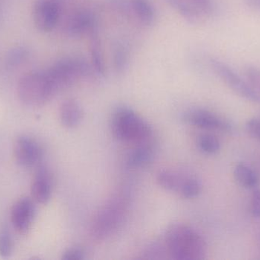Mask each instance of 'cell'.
I'll list each match as a JSON object with an SVG mask.
<instances>
[{
  "instance_id": "cell-3",
  "label": "cell",
  "mask_w": 260,
  "mask_h": 260,
  "mask_svg": "<svg viewBox=\"0 0 260 260\" xmlns=\"http://www.w3.org/2000/svg\"><path fill=\"white\" fill-rule=\"evenodd\" d=\"M112 130L114 135L120 140L138 145L149 141L152 136L151 126L128 108H120L114 112Z\"/></svg>"
},
{
  "instance_id": "cell-13",
  "label": "cell",
  "mask_w": 260,
  "mask_h": 260,
  "mask_svg": "<svg viewBox=\"0 0 260 260\" xmlns=\"http://www.w3.org/2000/svg\"><path fill=\"white\" fill-rule=\"evenodd\" d=\"M52 194V179L47 169L41 168L37 172L31 185L32 198L40 204H47Z\"/></svg>"
},
{
  "instance_id": "cell-6",
  "label": "cell",
  "mask_w": 260,
  "mask_h": 260,
  "mask_svg": "<svg viewBox=\"0 0 260 260\" xmlns=\"http://www.w3.org/2000/svg\"><path fill=\"white\" fill-rule=\"evenodd\" d=\"M116 198L108 203L98 214L93 230L98 238L108 236L114 232L123 221L126 212V206L121 200Z\"/></svg>"
},
{
  "instance_id": "cell-25",
  "label": "cell",
  "mask_w": 260,
  "mask_h": 260,
  "mask_svg": "<svg viewBox=\"0 0 260 260\" xmlns=\"http://www.w3.org/2000/svg\"><path fill=\"white\" fill-rule=\"evenodd\" d=\"M12 253V241L6 230L0 232V256L5 259L10 257Z\"/></svg>"
},
{
  "instance_id": "cell-12",
  "label": "cell",
  "mask_w": 260,
  "mask_h": 260,
  "mask_svg": "<svg viewBox=\"0 0 260 260\" xmlns=\"http://www.w3.org/2000/svg\"><path fill=\"white\" fill-rule=\"evenodd\" d=\"M186 119L189 123L203 129L222 131L232 130V125L227 120L208 110H192L186 114Z\"/></svg>"
},
{
  "instance_id": "cell-20",
  "label": "cell",
  "mask_w": 260,
  "mask_h": 260,
  "mask_svg": "<svg viewBox=\"0 0 260 260\" xmlns=\"http://www.w3.org/2000/svg\"><path fill=\"white\" fill-rule=\"evenodd\" d=\"M197 145L202 152L206 154H215L220 151L219 140L212 134H202L198 137Z\"/></svg>"
},
{
  "instance_id": "cell-19",
  "label": "cell",
  "mask_w": 260,
  "mask_h": 260,
  "mask_svg": "<svg viewBox=\"0 0 260 260\" xmlns=\"http://www.w3.org/2000/svg\"><path fill=\"white\" fill-rule=\"evenodd\" d=\"M153 149L146 143H139L128 157V164L133 167H140L151 161L153 157Z\"/></svg>"
},
{
  "instance_id": "cell-29",
  "label": "cell",
  "mask_w": 260,
  "mask_h": 260,
  "mask_svg": "<svg viewBox=\"0 0 260 260\" xmlns=\"http://www.w3.org/2000/svg\"><path fill=\"white\" fill-rule=\"evenodd\" d=\"M244 1L250 9L260 12V0H244Z\"/></svg>"
},
{
  "instance_id": "cell-5",
  "label": "cell",
  "mask_w": 260,
  "mask_h": 260,
  "mask_svg": "<svg viewBox=\"0 0 260 260\" xmlns=\"http://www.w3.org/2000/svg\"><path fill=\"white\" fill-rule=\"evenodd\" d=\"M209 64L215 74L232 91L246 100L260 103L259 93L253 89L249 82L241 78L230 66L216 58H212Z\"/></svg>"
},
{
  "instance_id": "cell-21",
  "label": "cell",
  "mask_w": 260,
  "mask_h": 260,
  "mask_svg": "<svg viewBox=\"0 0 260 260\" xmlns=\"http://www.w3.org/2000/svg\"><path fill=\"white\" fill-rule=\"evenodd\" d=\"M202 191V184L198 179L193 177H187L184 184L180 189V194L186 198H194L198 196Z\"/></svg>"
},
{
  "instance_id": "cell-15",
  "label": "cell",
  "mask_w": 260,
  "mask_h": 260,
  "mask_svg": "<svg viewBox=\"0 0 260 260\" xmlns=\"http://www.w3.org/2000/svg\"><path fill=\"white\" fill-rule=\"evenodd\" d=\"M130 11L142 25L150 26L155 19L154 7L148 0H130Z\"/></svg>"
},
{
  "instance_id": "cell-17",
  "label": "cell",
  "mask_w": 260,
  "mask_h": 260,
  "mask_svg": "<svg viewBox=\"0 0 260 260\" xmlns=\"http://www.w3.org/2000/svg\"><path fill=\"white\" fill-rule=\"evenodd\" d=\"M91 44H90V51H91V59L92 63V68L97 74L103 76L105 73V61H104L103 52H102V44L98 35L97 27L91 31Z\"/></svg>"
},
{
  "instance_id": "cell-10",
  "label": "cell",
  "mask_w": 260,
  "mask_h": 260,
  "mask_svg": "<svg viewBox=\"0 0 260 260\" xmlns=\"http://www.w3.org/2000/svg\"><path fill=\"white\" fill-rule=\"evenodd\" d=\"M14 156L19 166L32 167L41 161L42 151L38 143L30 137H18L14 145Z\"/></svg>"
},
{
  "instance_id": "cell-1",
  "label": "cell",
  "mask_w": 260,
  "mask_h": 260,
  "mask_svg": "<svg viewBox=\"0 0 260 260\" xmlns=\"http://www.w3.org/2000/svg\"><path fill=\"white\" fill-rule=\"evenodd\" d=\"M166 245L172 259L196 260L204 259L206 246L201 235L189 226L175 224L166 234Z\"/></svg>"
},
{
  "instance_id": "cell-26",
  "label": "cell",
  "mask_w": 260,
  "mask_h": 260,
  "mask_svg": "<svg viewBox=\"0 0 260 260\" xmlns=\"http://www.w3.org/2000/svg\"><path fill=\"white\" fill-rule=\"evenodd\" d=\"M246 130L251 137L260 140V119L253 118L247 121L246 123Z\"/></svg>"
},
{
  "instance_id": "cell-27",
  "label": "cell",
  "mask_w": 260,
  "mask_h": 260,
  "mask_svg": "<svg viewBox=\"0 0 260 260\" xmlns=\"http://www.w3.org/2000/svg\"><path fill=\"white\" fill-rule=\"evenodd\" d=\"M85 253L79 248H70L62 254V259L65 260H81L85 259Z\"/></svg>"
},
{
  "instance_id": "cell-14",
  "label": "cell",
  "mask_w": 260,
  "mask_h": 260,
  "mask_svg": "<svg viewBox=\"0 0 260 260\" xmlns=\"http://www.w3.org/2000/svg\"><path fill=\"white\" fill-rule=\"evenodd\" d=\"M61 123L67 128H75L82 119V111L79 104L74 99H69L62 102L59 108Z\"/></svg>"
},
{
  "instance_id": "cell-22",
  "label": "cell",
  "mask_w": 260,
  "mask_h": 260,
  "mask_svg": "<svg viewBox=\"0 0 260 260\" xmlns=\"http://www.w3.org/2000/svg\"><path fill=\"white\" fill-rule=\"evenodd\" d=\"M27 56L28 52L24 47H18L12 49L6 56V65L9 68L18 67L27 60Z\"/></svg>"
},
{
  "instance_id": "cell-2",
  "label": "cell",
  "mask_w": 260,
  "mask_h": 260,
  "mask_svg": "<svg viewBox=\"0 0 260 260\" xmlns=\"http://www.w3.org/2000/svg\"><path fill=\"white\" fill-rule=\"evenodd\" d=\"M20 101L29 107L44 105L57 92L46 71H31L21 76L18 84Z\"/></svg>"
},
{
  "instance_id": "cell-8",
  "label": "cell",
  "mask_w": 260,
  "mask_h": 260,
  "mask_svg": "<svg viewBox=\"0 0 260 260\" xmlns=\"http://www.w3.org/2000/svg\"><path fill=\"white\" fill-rule=\"evenodd\" d=\"M60 3L58 0H37L33 9L35 25L42 32H50L59 22Z\"/></svg>"
},
{
  "instance_id": "cell-7",
  "label": "cell",
  "mask_w": 260,
  "mask_h": 260,
  "mask_svg": "<svg viewBox=\"0 0 260 260\" xmlns=\"http://www.w3.org/2000/svg\"><path fill=\"white\" fill-rule=\"evenodd\" d=\"M170 6L185 20L197 24L214 12L212 0H167Z\"/></svg>"
},
{
  "instance_id": "cell-23",
  "label": "cell",
  "mask_w": 260,
  "mask_h": 260,
  "mask_svg": "<svg viewBox=\"0 0 260 260\" xmlns=\"http://www.w3.org/2000/svg\"><path fill=\"white\" fill-rule=\"evenodd\" d=\"M129 64V52L123 45L116 48L114 54V67L117 73H123Z\"/></svg>"
},
{
  "instance_id": "cell-16",
  "label": "cell",
  "mask_w": 260,
  "mask_h": 260,
  "mask_svg": "<svg viewBox=\"0 0 260 260\" xmlns=\"http://www.w3.org/2000/svg\"><path fill=\"white\" fill-rule=\"evenodd\" d=\"M234 177L238 184L245 189H254L259 184V176L251 166L246 163H238L235 166Z\"/></svg>"
},
{
  "instance_id": "cell-11",
  "label": "cell",
  "mask_w": 260,
  "mask_h": 260,
  "mask_svg": "<svg viewBox=\"0 0 260 260\" xmlns=\"http://www.w3.org/2000/svg\"><path fill=\"white\" fill-rule=\"evenodd\" d=\"M96 27V20L91 11L79 9L69 15L65 21L64 29L70 36L77 37L91 33Z\"/></svg>"
},
{
  "instance_id": "cell-18",
  "label": "cell",
  "mask_w": 260,
  "mask_h": 260,
  "mask_svg": "<svg viewBox=\"0 0 260 260\" xmlns=\"http://www.w3.org/2000/svg\"><path fill=\"white\" fill-rule=\"evenodd\" d=\"M186 177L172 170H161L157 176V183L164 189L180 193Z\"/></svg>"
},
{
  "instance_id": "cell-24",
  "label": "cell",
  "mask_w": 260,
  "mask_h": 260,
  "mask_svg": "<svg viewBox=\"0 0 260 260\" xmlns=\"http://www.w3.org/2000/svg\"><path fill=\"white\" fill-rule=\"evenodd\" d=\"M244 75L249 83L260 94V69L253 65H247L244 69Z\"/></svg>"
},
{
  "instance_id": "cell-4",
  "label": "cell",
  "mask_w": 260,
  "mask_h": 260,
  "mask_svg": "<svg viewBox=\"0 0 260 260\" xmlns=\"http://www.w3.org/2000/svg\"><path fill=\"white\" fill-rule=\"evenodd\" d=\"M56 92L63 90L82 78L90 76L91 67L79 58H64L45 70Z\"/></svg>"
},
{
  "instance_id": "cell-28",
  "label": "cell",
  "mask_w": 260,
  "mask_h": 260,
  "mask_svg": "<svg viewBox=\"0 0 260 260\" xmlns=\"http://www.w3.org/2000/svg\"><path fill=\"white\" fill-rule=\"evenodd\" d=\"M252 213L255 217L260 218V189L254 190L251 198Z\"/></svg>"
},
{
  "instance_id": "cell-9",
  "label": "cell",
  "mask_w": 260,
  "mask_h": 260,
  "mask_svg": "<svg viewBox=\"0 0 260 260\" xmlns=\"http://www.w3.org/2000/svg\"><path fill=\"white\" fill-rule=\"evenodd\" d=\"M35 216V203L28 197L20 198L11 210V222L14 229L20 235H25L29 232Z\"/></svg>"
}]
</instances>
